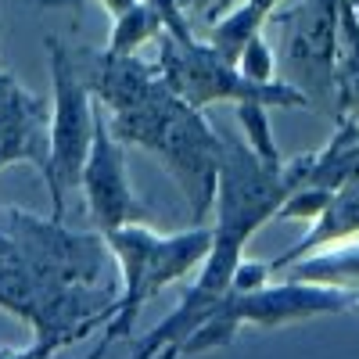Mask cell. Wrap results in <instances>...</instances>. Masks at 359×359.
I'll return each instance as SVG.
<instances>
[{"label":"cell","mask_w":359,"mask_h":359,"mask_svg":"<svg viewBox=\"0 0 359 359\" xmlns=\"http://www.w3.org/2000/svg\"><path fill=\"white\" fill-rule=\"evenodd\" d=\"M287 194H291V184H287L284 165L280 169L266 165L241 137L223 133L212 248H208L194 284L180 294V306L155 331H147L137 341L133 359H176V348L223 306L237 266L245 259V245L269 219H277Z\"/></svg>","instance_id":"1"},{"label":"cell","mask_w":359,"mask_h":359,"mask_svg":"<svg viewBox=\"0 0 359 359\" xmlns=\"http://www.w3.org/2000/svg\"><path fill=\"white\" fill-rule=\"evenodd\" d=\"M108 126L123 144L151 151L169 169L194 219H205L216 208L223 137L208 126L205 111L187 104L165 79L133 108L108 115Z\"/></svg>","instance_id":"2"},{"label":"cell","mask_w":359,"mask_h":359,"mask_svg":"<svg viewBox=\"0 0 359 359\" xmlns=\"http://www.w3.org/2000/svg\"><path fill=\"white\" fill-rule=\"evenodd\" d=\"M104 241L115 255L118 266V309L104 323V334L123 341L133 334L140 309L151 302L158 291L169 284L184 280L187 273L201 269L208 248H212V226H194V230H180V233H155L144 223L118 226L104 233Z\"/></svg>","instance_id":"3"},{"label":"cell","mask_w":359,"mask_h":359,"mask_svg":"<svg viewBox=\"0 0 359 359\" xmlns=\"http://www.w3.org/2000/svg\"><path fill=\"white\" fill-rule=\"evenodd\" d=\"M334 313H355V291L280 277V284H262L255 291H230L223 306L176 348V355H201V352L226 348L241 327L277 331V327L287 323H306Z\"/></svg>","instance_id":"4"},{"label":"cell","mask_w":359,"mask_h":359,"mask_svg":"<svg viewBox=\"0 0 359 359\" xmlns=\"http://www.w3.org/2000/svg\"><path fill=\"white\" fill-rule=\"evenodd\" d=\"M158 72L176 90L180 97L194 108H208L219 101L233 104H266V108H309L306 94L294 90L284 79L259 83L237 69L226 54H219L212 43L180 40L172 33H162L158 40Z\"/></svg>","instance_id":"5"},{"label":"cell","mask_w":359,"mask_h":359,"mask_svg":"<svg viewBox=\"0 0 359 359\" xmlns=\"http://www.w3.org/2000/svg\"><path fill=\"white\" fill-rule=\"evenodd\" d=\"M47 65H50V169L43 184L50 191V216L65 219L69 194L79 191L83 165L94 144L97 101L90 97L79 79L72 47L57 36H47Z\"/></svg>","instance_id":"6"},{"label":"cell","mask_w":359,"mask_h":359,"mask_svg":"<svg viewBox=\"0 0 359 359\" xmlns=\"http://www.w3.org/2000/svg\"><path fill=\"white\" fill-rule=\"evenodd\" d=\"M341 0H294L266 18L277 33V69L284 83L302 90L309 108L334 118V50H338Z\"/></svg>","instance_id":"7"},{"label":"cell","mask_w":359,"mask_h":359,"mask_svg":"<svg viewBox=\"0 0 359 359\" xmlns=\"http://www.w3.org/2000/svg\"><path fill=\"white\" fill-rule=\"evenodd\" d=\"M79 191L86 194V208L94 219L97 233H111L118 226H130L144 219V201L130 187L126 172V151L108 126V111L97 104V126H94V144L83 165Z\"/></svg>","instance_id":"8"},{"label":"cell","mask_w":359,"mask_h":359,"mask_svg":"<svg viewBox=\"0 0 359 359\" xmlns=\"http://www.w3.org/2000/svg\"><path fill=\"white\" fill-rule=\"evenodd\" d=\"M33 165L40 176L50 169V101L25 90L18 76L0 72V172Z\"/></svg>","instance_id":"9"},{"label":"cell","mask_w":359,"mask_h":359,"mask_svg":"<svg viewBox=\"0 0 359 359\" xmlns=\"http://www.w3.org/2000/svg\"><path fill=\"white\" fill-rule=\"evenodd\" d=\"M72 57H76L79 79L86 83L90 97H94L108 115L133 108L137 101H144L162 83L158 65L140 62L137 54H118L111 47L79 43V47H72Z\"/></svg>","instance_id":"10"},{"label":"cell","mask_w":359,"mask_h":359,"mask_svg":"<svg viewBox=\"0 0 359 359\" xmlns=\"http://www.w3.org/2000/svg\"><path fill=\"white\" fill-rule=\"evenodd\" d=\"M359 123V8L341 0L338 50H334V123Z\"/></svg>","instance_id":"11"},{"label":"cell","mask_w":359,"mask_h":359,"mask_svg":"<svg viewBox=\"0 0 359 359\" xmlns=\"http://www.w3.org/2000/svg\"><path fill=\"white\" fill-rule=\"evenodd\" d=\"M280 0H241V4H233L219 22L208 25V43H212L219 54H226L230 62H237V54L241 47L266 29V18L277 11Z\"/></svg>","instance_id":"12"},{"label":"cell","mask_w":359,"mask_h":359,"mask_svg":"<svg viewBox=\"0 0 359 359\" xmlns=\"http://www.w3.org/2000/svg\"><path fill=\"white\" fill-rule=\"evenodd\" d=\"M165 33V22L162 15L147 4V0H137L130 11H123L111 25V36H108V47L118 50V54H137L144 43H151Z\"/></svg>","instance_id":"13"},{"label":"cell","mask_w":359,"mask_h":359,"mask_svg":"<svg viewBox=\"0 0 359 359\" xmlns=\"http://www.w3.org/2000/svg\"><path fill=\"white\" fill-rule=\"evenodd\" d=\"M237 123H241L245 130V144L252 147V151L266 162L280 169L287 158L280 155V147L273 140V130H269V115H266V104H237Z\"/></svg>","instance_id":"14"},{"label":"cell","mask_w":359,"mask_h":359,"mask_svg":"<svg viewBox=\"0 0 359 359\" xmlns=\"http://www.w3.org/2000/svg\"><path fill=\"white\" fill-rule=\"evenodd\" d=\"M237 69H241L245 76H252V79H259V83H273L277 79V50H273V43H266V36L262 33H255L245 47H241V54H237Z\"/></svg>","instance_id":"15"},{"label":"cell","mask_w":359,"mask_h":359,"mask_svg":"<svg viewBox=\"0 0 359 359\" xmlns=\"http://www.w3.org/2000/svg\"><path fill=\"white\" fill-rule=\"evenodd\" d=\"M158 15H162V22H165V33H172V36H180V40H194V33H191V22H187V11L176 4V0H147Z\"/></svg>","instance_id":"16"},{"label":"cell","mask_w":359,"mask_h":359,"mask_svg":"<svg viewBox=\"0 0 359 359\" xmlns=\"http://www.w3.org/2000/svg\"><path fill=\"white\" fill-rule=\"evenodd\" d=\"M269 277H273L269 262H248V259H241V266H237V273H233L230 291H255V287L269 284Z\"/></svg>","instance_id":"17"},{"label":"cell","mask_w":359,"mask_h":359,"mask_svg":"<svg viewBox=\"0 0 359 359\" xmlns=\"http://www.w3.org/2000/svg\"><path fill=\"white\" fill-rule=\"evenodd\" d=\"M50 355H57V348L47 341H36V338L25 348H0V359H50Z\"/></svg>","instance_id":"18"},{"label":"cell","mask_w":359,"mask_h":359,"mask_svg":"<svg viewBox=\"0 0 359 359\" xmlns=\"http://www.w3.org/2000/svg\"><path fill=\"white\" fill-rule=\"evenodd\" d=\"M111 345H115V338H108V334H101V341H97L94 348H90L86 355H79V359H101V355H104V352H108ZM50 359H62V352H57V355H50Z\"/></svg>","instance_id":"19"},{"label":"cell","mask_w":359,"mask_h":359,"mask_svg":"<svg viewBox=\"0 0 359 359\" xmlns=\"http://www.w3.org/2000/svg\"><path fill=\"white\" fill-rule=\"evenodd\" d=\"M355 8H359V0H355Z\"/></svg>","instance_id":"20"}]
</instances>
